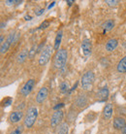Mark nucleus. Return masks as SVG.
I'll list each match as a JSON object with an SVG mask.
<instances>
[{"label": "nucleus", "instance_id": "f257e3e1", "mask_svg": "<svg viewBox=\"0 0 126 134\" xmlns=\"http://www.w3.org/2000/svg\"><path fill=\"white\" fill-rule=\"evenodd\" d=\"M68 61V51L64 48H60L59 50L56 51L55 54L53 55V65L54 69L60 70L65 67Z\"/></svg>", "mask_w": 126, "mask_h": 134}, {"label": "nucleus", "instance_id": "f03ea898", "mask_svg": "<svg viewBox=\"0 0 126 134\" xmlns=\"http://www.w3.org/2000/svg\"><path fill=\"white\" fill-rule=\"evenodd\" d=\"M94 82H95V75L93 73V71H85L81 78V87L83 88V91L88 92V91H92Z\"/></svg>", "mask_w": 126, "mask_h": 134}, {"label": "nucleus", "instance_id": "7ed1b4c3", "mask_svg": "<svg viewBox=\"0 0 126 134\" xmlns=\"http://www.w3.org/2000/svg\"><path fill=\"white\" fill-rule=\"evenodd\" d=\"M37 118H38V109L35 106L28 108L25 115H24V119H23V125H24V127H32L35 124V122H36Z\"/></svg>", "mask_w": 126, "mask_h": 134}, {"label": "nucleus", "instance_id": "20e7f679", "mask_svg": "<svg viewBox=\"0 0 126 134\" xmlns=\"http://www.w3.org/2000/svg\"><path fill=\"white\" fill-rule=\"evenodd\" d=\"M88 104H89V97H88V95H87L86 92L82 91L80 93H78L76 98L74 99L73 107L77 111H81L84 109Z\"/></svg>", "mask_w": 126, "mask_h": 134}, {"label": "nucleus", "instance_id": "39448f33", "mask_svg": "<svg viewBox=\"0 0 126 134\" xmlns=\"http://www.w3.org/2000/svg\"><path fill=\"white\" fill-rule=\"evenodd\" d=\"M53 50H54L53 46H51V45H47L46 47H44V49L40 53L39 58H38V64L40 66H45L50 61Z\"/></svg>", "mask_w": 126, "mask_h": 134}, {"label": "nucleus", "instance_id": "423d86ee", "mask_svg": "<svg viewBox=\"0 0 126 134\" xmlns=\"http://www.w3.org/2000/svg\"><path fill=\"white\" fill-rule=\"evenodd\" d=\"M63 119H64V112L62 110L54 111L50 118V127L56 129L63 122Z\"/></svg>", "mask_w": 126, "mask_h": 134}, {"label": "nucleus", "instance_id": "0eeeda50", "mask_svg": "<svg viewBox=\"0 0 126 134\" xmlns=\"http://www.w3.org/2000/svg\"><path fill=\"white\" fill-rule=\"evenodd\" d=\"M35 85H36V81L34 79H29L28 81H26L25 84L20 88V95L22 97H27L31 93V91H33Z\"/></svg>", "mask_w": 126, "mask_h": 134}, {"label": "nucleus", "instance_id": "6e6552de", "mask_svg": "<svg viewBox=\"0 0 126 134\" xmlns=\"http://www.w3.org/2000/svg\"><path fill=\"white\" fill-rule=\"evenodd\" d=\"M81 49L83 52V54L85 57H89L92 54V42L89 38L83 39L81 44Z\"/></svg>", "mask_w": 126, "mask_h": 134}, {"label": "nucleus", "instance_id": "1a4fd4ad", "mask_svg": "<svg viewBox=\"0 0 126 134\" xmlns=\"http://www.w3.org/2000/svg\"><path fill=\"white\" fill-rule=\"evenodd\" d=\"M24 113L22 111L18 110V111H13L9 114V117H8V120L12 124H19L21 120L24 119Z\"/></svg>", "mask_w": 126, "mask_h": 134}, {"label": "nucleus", "instance_id": "9d476101", "mask_svg": "<svg viewBox=\"0 0 126 134\" xmlns=\"http://www.w3.org/2000/svg\"><path fill=\"white\" fill-rule=\"evenodd\" d=\"M48 96H49V90H48V87H41L38 91L35 101H36L37 104H43L48 99Z\"/></svg>", "mask_w": 126, "mask_h": 134}, {"label": "nucleus", "instance_id": "9b49d317", "mask_svg": "<svg viewBox=\"0 0 126 134\" xmlns=\"http://www.w3.org/2000/svg\"><path fill=\"white\" fill-rule=\"evenodd\" d=\"M113 104L106 103L103 108V111H102V119L106 121H110L112 119V117H113Z\"/></svg>", "mask_w": 126, "mask_h": 134}, {"label": "nucleus", "instance_id": "f8f14e48", "mask_svg": "<svg viewBox=\"0 0 126 134\" xmlns=\"http://www.w3.org/2000/svg\"><path fill=\"white\" fill-rule=\"evenodd\" d=\"M126 124V120L124 117H121V116H117L113 119V127L116 129V130H121Z\"/></svg>", "mask_w": 126, "mask_h": 134}, {"label": "nucleus", "instance_id": "ddd939ff", "mask_svg": "<svg viewBox=\"0 0 126 134\" xmlns=\"http://www.w3.org/2000/svg\"><path fill=\"white\" fill-rule=\"evenodd\" d=\"M109 94H110V91H109V88L108 87H104L102 88H100L99 91H97L96 93V100L100 101V102H103V101H106L109 97Z\"/></svg>", "mask_w": 126, "mask_h": 134}, {"label": "nucleus", "instance_id": "4468645a", "mask_svg": "<svg viewBox=\"0 0 126 134\" xmlns=\"http://www.w3.org/2000/svg\"><path fill=\"white\" fill-rule=\"evenodd\" d=\"M118 46V41L116 38H111L106 42V45H105V50L108 52V53H112L116 50Z\"/></svg>", "mask_w": 126, "mask_h": 134}, {"label": "nucleus", "instance_id": "2eb2a0df", "mask_svg": "<svg viewBox=\"0 0 126 134\" xmlns=\"http://www.w3.org/2000/svg\"><path fill=\"white\" fill-rule=\"evenodd\" d=\"M28 53H29V50H27V49H23V50L20 51L19 54L17 55V58H16L18 63L21 64L26 60L27 57H28Z\"/></svg>", "mask_w": 126, "mask_h": 134}, {"label": "nucleus", "instance_id": "dca6fc26", "mask_svg": "<svg viewBox=\"0 0 126 134\" xmlns=\"http://www.w3.org/2000/svg\"><path fill=\"white\" fill-rule=\"evenodd\" d=\"M116 71L120 74H125L126 73V55L118 61V63L116 65Z\"/></svg>", "mask_w": 126, "mask_h": 134}, {"label": "nucleus", "instance_id": "f3484780", "mask_svg": "<svg viewBox=\"0 0 126 134\" xmlns=\"http://www.w3.org/2000/svg\"><path fill=\"white\" fill-rule=\"evenodd\" d=\"M68 132H69V124L67 121H63L55 130V134H68Z\"/></svg>", "mask_w": 126, "mask_h": 134}, {"label": "nucleus", "instance_id": "a211bd4d", "mask_svg": "<svg viewBox=\"0 0 126 134\" xmlns=\"http://www.w3.org/2000/svg\"><path fill=\"white\" fill-rule=\"evenodd\" d=\"M77 114H78V111L72 106V108L70 109V111L68 112V114H67V120H66L67 122H68V124H71V122H73L74 121H76Z\"/></svg>", "mask_w": 126, "mask_h": 134}, {"label": "nucleus", "instance_id": "6ab92c4d", "mask_svg": "<svg viewBox=\"0 0 126 134\" xmlns=\"http://www.w3.org/2000/svg\"><path fill=\"white\" fill-rule=\"evenodd\" d=\"M62 30H59L56 33V36H55V39H54V44H53V49L55 51H58L60 49L59 46L61 44V40H62Z\"/></svg>", "mask_w": 126, "mask_h": 134}, {"label": "nucleus", "instance_id": "aec40b11", "mask_svg": "<svg viewBox=\"0 0 126 134\" xmlns=\"http://www.w3.org/2000/svg\"><path fill=\"white\" fill-rule=\"evenodd\" d=\"M114 24H116L114 20H113V19H109V20H107L106 21H104L103 24H102V27H103L104 30L110 31L114 27Z\"/></svg>", "mask_w": 126, "mask_h": 134}, {"label": "nucleus", "instance_id": "412c9836", "mask_svg": "<svg viewBox=\"0 0 126 134\" xmlns=\"http://www.w3.org/2000/svg\"><path fill=\"white\" fill-rule=\"evenodd\" d=\"M10 47H11V44L9 42H7V41H5L3 44H1V47H0V53H1V54H6L7 52H8V50L10 49Z\"/></svg>", "mask_w": 126, "mask_h": 134}, {"label": "nucleus", "instance_id": "4be33fe9", "mask_svg": "<svg viewBox=\"0 0 126 134\" xmlns=\"http://www.w3.org/2000/svg\"><path fill=\"white\" fill-rule=\"evenodd\" d=\"M23 129H24V125L23 124H20V125H17L13 130H11L9 134H22Z\"/></svg>", "mask_w": 126, "mask_h": 134}, {"label": "nucleus", "instance_id": "5701e85b", "mask_svg": "<svg viewBox=\"0 0 126 134\" xmlns=\"http://www.w3.org/2000/svg\"><path fill=\"white\" fill-rule=\"evenodd\" d=\"M37 47L36 45H33L32 47H31V49L29 50V53H28V57H29L30 59H32V58H34L35 57V55H36L37 54Z\"/></svg>", "mask_w": 126, "mask_h": 134}, {"label": "nucleus", "instance_id": "b1692460", "mask_svg": "<svg viewBox=\"0 0 126 134\" xmlns=\"http://www.w3.org/2000/svg\"><path fill=\"white\" fill-rule=\"evenodd\" d=\"M106 3L108 6L110 7H116L117 4H118V1L117 0H107Z\"/></svg>", "mask_w": 126, "mask_h": 134}, {"label": "nucleus", "instance_id": "393cba45", "mask_svg": "<svg viewBox=\"0 0 126 134\" xmlns=\"http://www.w3.org/2000/svg\"><path fill=\"white\" fill-rule=\"evenodd\" d=\"M14 39H15V32H11L9 35H8V37H7V42H9V43L12 45V43H13Z\"/></svg>", "mask_w": 126, "mask_h": 134}, {"label": "nucleus", "instance_id": "a878e982", "mask_svg": "<svg viewBox=\"0 0 126 134\" xmlns=\"http://www.w3.org/2000/svg\"><path fill=\"white\" fill-rule=\"evenodd\" d=\"M21 3V1H16V0H6L5 1V4L10 6V5H15V4H20Z\"/></svg>", "mask_w": 126, "mask_h": 134}, {"label": "nucleus", "instance_id": "bb28decb", "mask_svg": "<svg viewBox=\"0 0 126 134\" xmlns=\"http://www.w3.org/2000/svg\"><path fill=\"white\" fill-rule=\"evenodd\" d=\"M60 87H61V91L62 92H66L68 91V88H69V86L67 83H62V84L60 85Z\"/></svg>", "mask_w": 126, "mask_h": 134}, {"label": "nucleus", "instance_id": "cd10ccee", "mask_svg": "<svg viewBox=\"0 0 126 134\" xmlns=\"http://www.w3.org/2000/svg\"><path fill=\"white\" fill-rule=\"evenodd\" d=\"M12 103V98H6V99H4L3 100V106H8V105H10V104Z\"/></svg>", "mask_w": 126, "mask_h": 134}, {"label": "nucleus", "instance_id": "c85d7f7f", "mask_svg": "<svg viewBox=\"0 0 126 134\" xmlns=\"http://www.w3.org/2000/svg\"><path fill=\"white\" fill-rule=\"evenodd\" d=\"M49 24H50V23H49L48 20H45L44 23H42V24H41L40 28H42V29H43V28H47V27L49 26Z\"/></svg>", "mask_w": 126, "mask_h": 134}, {"label": "nucleus", "instance_id": "c756f323", "mask_svg": "<svg viewBox=\"0 0 126 134\" xmlns=\"http://www.w3.org/2000/svg\"><path fill=\"white\" fill-rule=\"evenodd\" d=\"M44 9H40V10H38V11H35V14H36L37 16H40V15H42V14L44 13Z\"/></svg>", "mask_w": 126, "mask_h": 134}, {"label": "nucleus", "instance_id": "7c9ffc66", "mask_svg": "<svg viewBox=\"0 0 126 134\" xmlns=\"http://www.w3.org/2000/svg\"><path fill=\"white\" fill-rule=\"evenodd\" d=\"M120 132H121L122 134H126V124H125V126H124V127H123L122 129L120 130Z\"/></svg>", "mask_w": 126, "mask_h": 134}, {"label": "nucleus", "instance_id": "2f4dec72", "mask_svg": "<svg viewBox=\"0 0 126 134\" xmlns=\"http://www.w3.org/2000/svg\"><path fill=\"white\" fill-rule=\"evenodd\" d=\"M0 42H1V44H3L5 41H4V36L3 35H1V38H0Z\"/></svg>", "mask_w": 126, "mask_h": 134}, {"label": "nucleus", "instance_id": "473e14b6", "mask_svg": "<svg viewBox=\"0 0 126 134\" xmlns=\"http://www.w3.org/2000/svg\"><path fill=\"white\" fill-rule=\"evenodd\" d=\"M25 20H31V17H29V16H28V17H27V16H26V17H25Z\"/></svg>", "mask_w": 126, "mask_h": 134}, {"label": "nucleus", "instance_id": "72a5a7b5", "mask_svg": "<svg viewBox=\"0 0 126 134\" xmlns=\"http://www.w3.org/2000/svg\"><path fill=\"white\" fill-rule=\"evenodd\" d=\"M74 1H67V3L69 4V5H72V3H73Z\"/></svg>", "mask_w": 126, "mask_h": 134}, {"label": "nucleus", "instance_id": "f704fd0d", "mask_svg": "<svg viewBox=\"0 0 126 134\" xmlns=\"http://www.w3.org/2000/svg\"><path fill=\"white\" fill-rule=\"evenodd\" d=\"M124 94H125V96H126V91H125V93H124Z\"/></svg>", "mask_w": 126, "mask_h": 134}, {"label": "nucleus", "instance_id": "c9c22d12", "mask_svg": "<svg viewBox=\"0 0 126 134\" xmlns=\"http://www.w3.org/2000/svg\"><path fill=\"white\" fill-rule=\"evenodd\" d=\"M83 134H85V133H83Z\"/></svg>", "mask_w": 126, "mask_h": 134}]
</instances>
